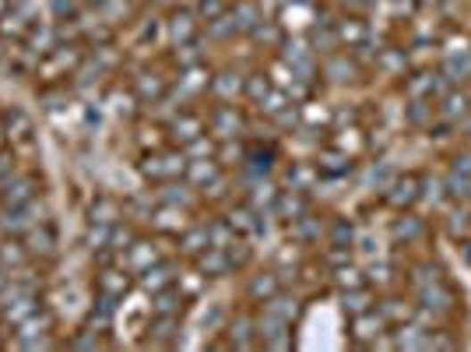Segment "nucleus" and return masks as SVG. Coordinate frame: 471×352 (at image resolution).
Listing matches in <instances>:
<instances>
[{"mask_svg":"<svg viewBox=\"0 0 471 352\" xmlns=\"http://www.w3.org/2000/svg\"><path fill=\"white\" fill-rule=\"evenodd\" d=\"M250 120L236 103H215V110H208V134L215 141H233V138H246Z\"/></svg>","mask_w":471,"mask_h":352,"instance_id":"1","label":"nucleus"},{"mask_svg":"<svg viewBox=\"0 0 471 352\" xmlns=\"http://www.w3.org/2000/svg\"><path fill=\"white\" fill-rule=\"evenodd\" d=\"M166 250H159V236H137L123 254H120V264L137 279L145 268H152L155 261H162Z\"/></svg>","mask_w":471,"mask_h":352,"instance_id":"2","label":"nucleus"},{"mask_svg":"<svg viewBox=\"0 0 471 352\" xmlns=\"http://www.w3.org/2000/svg\"><path fill=\"white\" fill-rule=\"evenodd\" d=\"M0 134H4V141L11 148L29 145L32 134H36V120H32L29 110H21V106H7V110H0Z\"/></svg>","mask_w":471,"mask_h":352,"instance_id":"3","label":"nucleus"},{"mask_svg":"<svg viewBox=\"0 0 471 352\" xmlns=\"http://www.w3.org/2000/svg\"><path fill=\"white\" fill-rule=\"evenodd\" d=\"M422 201V176L405 173V176H394L384 190V205H391L394 212H409Z\"/></svg>","mask_w":471,"mask_h":352,"instance_id":"4","label":"nucleus"},{"mask_svg":"<svg viewBox=\"0 0 471 352\" xmlns=\"http://www.w3.org/2000/svg\"><path fill=\"white\" fill-rule=\"evenodd\" d=\"M134 289V275L123 268V264H103L95 272V296H106V299H117L123 303V296Z\"/></svg>","mask_w":471,"mask_h":352,"instance_id":"5","label":"nucleus"},{"mask_svg":"<svg viewBox=\"0 0 471 352\" xmlns=\"http://www.w3.org/2000/svg\"><path fill=\"white\" fill-rule=\"evenodd\" d=\"M352 324H349V339H352V346H359V349H369L391 324L380 317V310L373 306V310H362V314H355V317H349Z\"/></svg>","mask_w":471,"mask_h":352,"instance_id":"6","label":"nucleus"},{"mask_svg":"<svg viewBox=\"0 0 471 352\" xmlns=\"http://www.w3.org/2000/svg\"><path fill=\"white\" fill-rule=\"evenodd\" d=\"M32 197H39V180L32 173L18 170L0 183V208H18V205H29Z\"/></svg>","mask_w":471,"mask_h":352,"instance_id":"7","label":"nucleus"},{"mask_svg":"<svg viewBox=\"0 0 471 352\" xmlns=\"http://www.w3.org/2000/svg\"><path fill=\"white\" fill-rule=\"evenodd\" d=\"M166 134H169V145H190L194 138L208 134V117L197 113V110H179L177 117L166 123Z\"/></svg>","mask_w":471,"mask_h":352,"instance_id":"8","label":"nucleus"},{"mask_svg":"<svg viewBox=\"0 0 471 352\" xmlns=\"http://www.w3.org/2000/svg\"><path fill=\"white\" fill-rule=\"evenodd\" d=\"M21 239H25V250H29V257H32V264H50V261L57 257V233H54L50 222L32 226Z\"/></svg>","mask_w":471,"mask_h":352,"instance_id":"9","label":"nucleus"},{"mask_svg":"<svg viewBox=\"0 0 471 352\" xmlns=\"http://www.w3.org/2000/svg\"><path fill=\"white\" fill-rule=\"evenodd\" d=\"M310 208H313V205H310V194H306V190L282 187V190H278V197H275V205H271V215H275L278 222L293 226L295 219H302Z\"/></svg>","mask_w":471,"mask_h":352,"instance_id":"10","label":"nucleus"},{"mask_svg":"<svg viewBox=\"0 0 471 352\" xmlns=\"http://www.w3.org/2000/svg\"><path fill=\"white\" fill-rule=\"evenodd\" d=\"M130 92L137 96L141 106H159V103L169 96V78L159 74V71H141V74L130 81Z\"/></svg>","mask_w":471,"mask_h":352,"instance_id":"11","label":"nucleus"},{"mask_svg":"<svg viewBox=\"0 0 471 352\" xmlns=\"http://www.w3.org/2000/svg\"><path fill=\"white\" fill-rule=\"evenodd\" d=\"M179 321L183 317H173V314H148L141 346H179Z\"/></svg>","mask_w":471,"mask_h":352,"instance_id":"12","label":"nucleus"},{"mask_svg":"<svg viewBox=\"0 0 471 352\" xmlns=\"http://www.w3.org/2000/svg\"><path fill=\"white\" fill-rule=\"evenodd\" d=\"M197 32H201V18H197V11H190V7H173V11H169L166 36H169V43H173V46L194 43V39H197Z\"/></svg>","mask_w":471,"mask_h":352,"instance_id":"13","label":"nucleus"},{"mask_svg":"<svg viewBox=\"0 0 471 352\" xmlns=\"http://www.w3.org/2000/svg\"><path fill=\"white\" fill-rule=\"evenodd\" d=\"M376 310H380V317H384L391 328L415 317V303L405 293H398V289H387V293L380 296V299H376Z\"/></svg>","mask_w":471,"mask_h":352,"instance_id":"14","label":"nucleus"},{"mask_svg":"<svg viewBox=\"0 0 471 352\" xmlns=\"http://www.w3.org/2000/svg\"><path fill=\"white\" fill-rule=\"evenodd\" d=\"M177 279H179L177 264L162 257V261H155L152 268H145V272L137 275V286L152 296V293H159V289H166V286H177Z\"/></svg>","mask_w":471,"mask_h":352,"instance_id":"15","label":"nucleus"},{"mask_svg":"<svg viewBox=\"0 0 471 352\" xmlns=\"http://www.w3.org/2000/svg\"><path fill=\"white\" fill-rule=\"evenodd\" d=\"M243 81H246V74H239L233 67L208 74V88H211L215 103H236V96H243Z\"/></svg>","mask_w":471,"mask_h":352,"instance_id":"16","label":"nucleus"},{"mask_svg":"<svg viewBox=\"0 0 471 352\" xmlns=\"http://www.w3.org/2000/svg\"><path fill=\"white\" fill-rule=\"evenodd\" d=\"M123 201L117 194H95L92 205H88V222H99V226H117L123 222Z\"/></svg>","mask_w":471,"mask_h":352,"instance_id":"17","label":"nucleus"},{"mask_svg":"<svg viewBox=\"0 0 471 352\" xmlns=\"http://www.w3.org/2000/svg\"><path fill=\"white\" fill-rule=\"evenodd\" d=\"M177 250L186 257V261H194V257H201L208 247H211V239H208V222H186L177 236Z\"/></svg>","mask_w":471,"mask_h":352,"instance_id":"18","label":"nucleus"},{"mask_svg":"<svg viewBox=\"0 0 471 352\" xmlns=\"http://www.w3.org/2000/svg\"><path fill=\"white\" fill-rule=\"evenodd\" d=\"M194 268L211 282V279H226V275H233V261H229V254L222 250V247H208L201 257H194Z\"/></svg>","mask_w":471,"mask_h":352,"instance_id":"19","label":"nucleus"},{"mask_svg":"<svg viewBox=\"0 0 471 352\" xmlns=\"http://www.w3.org/2000/svg\"><path fill=\"white\" fill-rule=\"evenodd\" d=\"M278 289H285V286H282V279H278L275 268H271V272H257V275L250 279V286H246V299H250L253 306H264Z\"/></svg>","mask_w":471,"mask_h":352,"instance_id":"20","label":"nucleus"},{"mask_svg":"<svg viewBox=\"0 0 471 352\" xmlns=\"http://www.w3.org/2000/svg\"><path fill=\"white\" fill-rule=\"evenodd\" d=\"M29 261H32V257H29L21 236H0V268H4L7 275L18 272V268H25Z\"/></svg>","mask_w":471,"mask_h":352,"instance_id":"21","label":"nucleus"},{"mask_svg":"<svg viewBox=\"0 0 471 352\" xmlns=\"http://www.w3.org/2000/svg\"><path fill=\"white\" fill-rule=\"evenodd\" d=\"M426 233H429V226H426V219H418V215H415L412 208H409V212H398V219L391 222V236H394L398 243L405 239V247H409V243H415L418 236H426Z\"/></svg>","mask_w":471,"mask_h":352,"instance_id":"22","label":"nucleus"},{"mask_svg":"<svg viewBox=\"0 0 471 352\" xmlns=\"http://www.w3.org/2000/svg\"><path fill=\"white\" fill-rule=\"evenodd\" d=\"M226 335H229V346H233V349H250L253 339H257V317H253V314H239V317H233L229 328H226Z\"/></svg>","mask_w":471,"mask_h":352,"instance_id":"23","label":"nucleus"},{"mask_svg":"<svg viewBox=\"0 0 471 352\" xmlns=\"http://www.w3.org/2000/svg\"><path fill=\"white\" fill-rule=\"evenodd\" d=\"M324 222L313 215V208L302 215V219H295L293 226H289V236L295 239V247H310V243H320V236H324Z\"/></svg>","mask_w":471,"mask_h":352,"instance_id":"24","label":"nucleus"},{"mask_svg":"<svg viewBox=\"0 0 471 352\" xmlns=\"http://www.w3.org/2000/svg\"><path fill=\"white\" fill-rule=\"evenodd\" d=\"M443 226H447V233L454 236L458 243H461L465 236H471V201H465V208H461V201H450V205H447Z\"/></svg>","mask_w":471,"mask_h":352,"instance_id":"25","label":"nucleus"},{"mask_svg":"<svg viewBox=\"0 0 471 352\" xmlns=\"http://www.w3.org/2000/svg\"><path fill=\"white\" fill-rule=\"evenodd\" d=\"M342 310L355 317V314H362V310H373V303H376V296H373V286H355V289H342Z\"/></svg>","mask_w":471,"mask_h":352,"instance_id":"26","label":"nucleus"},{"mask_svg":"<svg viewBox=\"0 0 471 352\" xmlns=\"http://www.w3.org/2000/svg\"><path fill=\"white\" fill-rule=\"evenodd\" d=\"M39 103H43L46 113H60V110L70 103V85H67V81H43Z\"/></svg>","mask_w":471,"mask_h":352,"instance_id":"27","label":"nucleus"},{"mask_svg":"<svg viewBox=\"0 0 471 352\" xmlns=\"http://www.w3.org/2000/svg\"><path fill=\"white\" fill-rule=\"evenodd\" d=\"M440 279H447L443 275V268L440 264H433V257H426V261H418L412 264V289H426V286H433V282H440Z\"/></svg>","mask_w":471,"mask_h":352,"instance_id":"28","label":"nucleus"},{"mask_svg":"<svg viewBox=\"0 0 471 352\" xmlns=\"http://www.w3.org/2000/svg\"><path fill=\"white\" fill-rule=\"evenodd\" d=\"M271 88H275V85L268 81V71H253V74H246V81H243V99L257 106Z\"/></svg>","mask_w":471,"mask_h":352,"instance_id":"29","label":"nucleus"},{"mask_svg":"<svg viewBox=\"0 0 471 352\" xmlns=\"http://www.w3.org/2000/svg\"><path fill=\"white\" fill-rule=\"evenodd\" d=\"M366 286H376L380 293H387V289H398V272H394V264H387V261L373 264V268L366 272Z\"/></svg>","mask_w":471,"mask_h":352,"instance_id":"30","label":"nucleus"},{"mask_svg":"<svg viewBox=\"0 0 471 352\" xmlns=\"http://www.w3.org/2000/svg\"><path fill=\"white\" fill-rule=\"evenodd\" d=\"M331 282H335V286H338V293H342V289H355V286H362V282H366V275H362V268H359V264L349 261V264H338V268L331 272Z\"/></svg>","mask_w":471,"mask_h":352,"instance_id":"31","label":"nucleus"},{"mask_svg":"<svg viewBox=\"0 0 471 352\" xmlns=\"http://www.w3.org/2000/svg\"><path fill=\"white\" fill-rule=\"evenodd\" d=\"M327 243H335V247H352L355 243L352 219H331V222H327Z\"/></svg>","mask_w":471,"mask_h":352,"instance_id":"32","label":"nucleus"},{"mask_svg":"<svg viewBox=\"0 0 471 352\" xmlns=\"http://www.w3.org/2000/svg\"><path fill=\"white\" fill-rule=\"evenodd\" d=\"M63 346H67V349H95V346H103V331H95V328L85 324V328H78Z\"/></svg>","mask_w":471,"mask_h":352,"instance_id":"33","label":"nucleus"},{"mask_svg":"<svg viewBox=\"0 0 471 352\" xmlns=\"http://www.w3.org/2000/svg\"><path fill=\"white\" fill-rule=\"evenodd\" d=\"M229 11V0H197V18L201 21H215Z\"/></svg>","mask_w":471,"mask_h":352,"instance_id":"34","label":"nucleus"},{"mask_svg":"<svg viewBox=\"0 0 471 352\" xmlns=\"http://www.w3.org/2000/svg\"><path fill=\"white\" fill-rule=\"evenodd\" d=\"M450 173L471 176V145H461V152H454V163H450Z\"/></svg>","mask_w":471,"mask_h":352,"instance_id":"35","label":"nucleus"},{"mask_svg":"<svg viewBox=\"0 0 471 352\" xmlns=\"http://www.w3.org/2000/svg\"><path fill=\"white\" fill-rule=\"evenodd\" d=\"M14 173H18V166H14V148H0V183Z\"/></svg>","mask_w":471,"mask_h":352,"instance_id":"36","label":"nucleus"},{"mask_svg":"<svg viewBox=\"0 0 471 352\" xmlns=\"http://www.w3.org/2000/svg\"><path fill=\"white\" fill-rule=\"evenodd\" d=\"M461 257H465V264L471 268V236H465V239H461Z\"/></svg>","mask_w":471,"mask_h":352,"instance_id":"37","label":"nucleus"},{"mask_svg":"<svg viewBox=\"0 0 471 352\" xmlns=\"http://www.w3.org/2000/svg\"><path fill=\"white\" fill-rule=\"evenodd\" d=\"M81 4H85V7H92V11H95V7H99V4H103V0H81Z\"/></svg>","mask_w":471,"mask_h":352,"instance_id":"38","label":"nucleus"},{"mask_svg":"<svg viewBox=\"0 0 471 352\" xmlns=\"http://www.w3.org/2000/svg\"><path fill=\"white\" fill-rule=\"evenodd\" d=\"M4 57H7V50H4V39H0V63H4Z\"/></svg>","mask_w":471,"mask_h":352,"instance_id":"39","label":"nucleus"}]
</instances>
